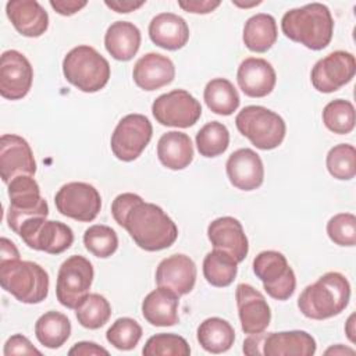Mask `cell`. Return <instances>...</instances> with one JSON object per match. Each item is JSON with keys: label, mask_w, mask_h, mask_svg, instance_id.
I'll return each instance as SVG.
<instances>
[{"label": "cell", "mask_w": 356, "mask_h": 356, "mask_svg": "<svg viewBox=\"0 0 356 356\" xmlns=\"http://www.w3.org/2000/svg\"><path fill=\"white\" fill-rule=\"evenodd\" d=\"M355 72V56L345 50H335L314 64L310 72V81L316 90L332 93L349 83Z\"/></svg>", "instance_id": "14"}, {"label": "cell", "mask_w": 356, "mask_h": 356, "mask_svg": "<svg viewBox=\"0 0 356 356\" xmlns=\"http://www.w3.org/2000/svg\"><path fill=\"white\" fill-rule=\"evenodd\" d=\"M152 135L153 127L146 115L128 114L118 121L111 134V152L121 161H134L146 149Z\"/></svg>", "instance_id": "11"}, {"label": "cell", "mask_w": 356, "mask_h": 356, "mask_svg": "<svg viewBox=\"0 0 356 356\" xmlns=\"http://www.w3.org/2000/svg\"><path fill=\"white\" fill-rule=\"evenodd\" d=\"M149 38L156 46L174 51L188 43L189 26L182 17L174 13H161L152 18Z\"/></svg>", "instance_id": "24"}, {"label": "cell", "mask_w": 356, "mask_h": 356, "mask_svg": "<svg viewBox=\"0 0 356 356\" xmlns=\"http://www.w3.org/2000/svg\"><path fill=\"white\" fill-rule=\"evenodd\" d=\"M349 299L350 284L348 278L338 271H328L302 291L298 298V307L307 318L325 320L341 314Z\"/></svg>", "instance_id": "3"}, {"label": "cell", "mask_w": 356, "mask_h": 356, "mask_svg": "<svg viewBox=\"0 0 356 356\" xmlns=\"http://www.w3.org/2000/svg\"><path fill=\"white\" fill-rule=\"evenodd\" d=\"M142 338V327L131 317L117 318L106 332V339L115 349L131 350Z\"/></svg>", "instance_id": "40"}, {"label": "cell", "mask_w": 356, "mask_h": 356, "mask_svg": "<svg viewBox=\"0 0 356 356\" xmlns=\"http://www.w3.org/2000/svg\"><path fill=\"white\" fill-rule=\"evenodd\" d=\"M196 337L206 352L217 355L231 349L235 341V330L224 318L209 317L197 327Z\"/></svg>", "instance_id": "30"}, {"label": "cell", "mask_w": 356, "mask_h": 356, "mask_svg": "<svg viewBox=\"0 0 356 356\" xmlns=\"http://www.w3.org/2000/svg\"><path fill=\"white\" fill-rule=\"evenodd\" d=\"M328 238L339 246L356 245V217L352 213H339L327 222Z\"/></svg>", "instance_id": "41"}, {"label": "cell", "mask_w": 356, "mask_h": 356, "mask_svg": "<svg viewBox=\"0 0 356 356\" xmlns=\"http://www.w3.org/2000/svg\"><path fill=\"white\" fill-rule=\"evenodd\" d=\"M236 81L246 96L266 97L275 86L277 74L267 60L248 57L238 67Z\"/></svg>", "instance_id": "21"}, {"label": "cell", "mask_w": 356, "mask_h": 356, "mask_svg": "<svg viewBox=\"0 0 356 356\" xmlns=\"http://www.w3.org/2000/svg\"><path fill=\"white\" fill-rule=\"evenodd\" d=\"M235 299L242 331L248 335L266 331L271 321V310L264 295L242 282L236 285Z\"/></svg>", "instance_id": "17"}, {"label": "cell", "mask_w": 356, "mask_h": 356, "mask_svg": "<svg viewBox=\"0 0 356 356\" xmlns=\"http://www.w3.org/2000/svg\"><path fill=\"white\" fill-rule=\"evenodd\" d=\"M134 82L143 90H156L170 85L175 78V67L171 58L160 53H146L134 65Z\"/></svg>", "instance_id": "22"}, {"label": "cell", "mask_w": 356, "mask_h": 356, "mask_svg": "<svg viewBox=\"0 0 356 356\" xmlns=\"http://www.w3.org/2000/svg\"><path fill=\"white\" fill-rule=\"evenodd\" d=\"M328 172L341 181H349L356 175V149L349 143H339L327 153Z\"/></svg>", "instance_id": "37"}, {"label": "cell", "mask_w": 356, "mask_h": 356, "mask_svg": "<svg viewBox=\"0 0 356 356\" xmlns=\"http://www.w3.org/2000/svg\"><path fill=\"white\" fill-rule=\"evenodd\" d=\"M142 353L145 356H188L191 355V348L181 335L160 332L146 341Z\"/></svg>", "instance_id": "39"}, {"label": "cell", "mask_w": 356, "mask_h": 356, "mask_svg": "<svg viewBox=\"0 0 356 356\" xmlns=\"http://www.w3.org/2000/svg\"><path fill=\"white\" fill-rule=\"evenodd\" d=\"M253 271L263 282L268 296L275 300L289 299L296 288V277L286 257L277 250H263L253 260Z\"/></svg>", "instance_id": "8"}, {"label": "cell", "mask_w": 356, "mask_h": 356, "mask_svg": "<svg viewBox=\"0 0 356 356\" xmlns=\"http://www.w3.org/2000/svg\"><path fill=\"white\" fill-rule=\"evenodd\" d=\"M325 128L338 135H346L355 128V107L349 100L335 99L323 108Z\"/></svg>", "instance_id": "36"}, {"label": "cell", "mask_w": 356, "mask_h": 356, "mask_svg": "<svg viewBox=\"0 0 356 356\" xmlns=\"http://www.w3.org/2000/svg\"><path fill=\"white\" fill-rule=\"evenodd\" d=\"M281 29L288 39L310 50H323L332 39L334 19L325 4L310 3L286 11Z\"/></svg>", "instance_id": "2"}, {"label": "cell", "mask_w": 356, "mask_h": 356, "mask_svg": "<svg viewBox=\"0 0 356 356\" xmlns=\"http://www.w3.org/2000/svg\"><path fill=\"white\" fill-rule=\"evenodd\" d=\"M267 332H257V334H249V337L243 341V353L249 356L254 355H263V343Z\"/></svg>", "instance_id": "47"}, {"label": "cell", "mask_w": 356, "mask_h": 356, "mask_svg": "<svg viewBox=\"0 0 356 356\" xmlns=\"http://www.w3.org/2000/svg\"><path fill=\"white\" fill-rule=\"evenodd\" d=\"M10 206L7 210V224L18 234L24 221L32 217H47L49 206L40 195L39 184L31 175H19L7 184Z\"/></svg>", "instance_id": "7"}, {"label": "cell", "mask_w": 356, "mask_h": 356, "mask_svg": "<svg viewBox=\"0 0 356 356\" xmlns=\"http://www.w3.org/2000/svg\"><path fill=\"white\" fill-rule=\"evenodd\" d=\"M207 238L214 249L229 253L238 263L243 261L249 252V242L239 220L224 216L213 220L207 227Z\"/></svg>", "instance_id": "20"}, {"label": "cell", "mask_w": 356, "mask_h": 356, "mask_svg": "<svg viewBox=\"0 0 356 356\" xmlns=\"http://www.w3.org/2000/svg\"><path fill=\"white\" fill-rule=\"evenodd\" d=\"M0 284L4 291L26 305L40 303L49 293V274L38 263L21 259L0 261Z\"/></svg>", "instance_id": "4"}, {"label": "cell", "mask_w": 356, "mask_h": 356, "mask_svg": "<svg viewBox=\"0 0 356 356\" xmlns=\"http://www.w3.org/2000/svg\"><path fill=\"white\" fill-rule=\"evenodd\" d=\"M225 171L229 182L241 191H254L264 181L263 161L249 147H242L231 153L225 164Z\"/></svg>", "instance_id": "19"}, {"label": "cell", "mask_w": 356, "mask_h": 356, "mask_svg": "<svg viewBox=\"0 0 356 356\" xmlns=\"http://www.w3.org/2000/svg\"><path fill=\"white\" fill-rule=\"evenodd\" d=\"M324 355H335V356H343V355H355V350L352 348H348V346H343L341 343L338 345H334L331 348H328Z\"/></svg>", "instance_id": "50"}, {"label": "cell", "mask_w": 356, "mask_h": 356, "mask_svg": "<svg viewBox=\"0 0 356 356\" xmlns=\"http://www.w3.org/2000/svg\"><path fill=\"white\" fill-rule=\"evenodd\" d=\"M179 296L168 288L159 286L149 292L142 302V314L154 327H171L179 323Z\"/></svg>", "instance_id": "26"}, {"label": "cell", "mask_w": 356, "mask_h": 356, "mask_svg": "<svg viewBox=\"0 0 356 356\" xmlns=\"http://www.w3.org/2000/svg\"><path fill=\"white\" fill-rule=\"evenodd\" d=\"M36 161L29 143L19 135L4 134L0 138V175L4 184L19 175L33 177Z\"/></svg>", "instance_id": "16"}, {"label": "cell", "mask_w": 356, "mask_h": 356, "mask_svg": "<svg viewBox=\"0 0 356 356\" xmlns=\"http://www.w3.org/2000/svg\"><path fill=\"white\" fill-rule=\"evenodd\" d=\"M203 99L206 106L218 115H231L239 107L241 99L235 86L225 78H214L207 82Z\"/></svg>", "instance_id": "32"}, {"label": "cell", "mask_w": 356, "mask_h": 356, "mask_svg": "<svg viewBox=\"0 0 356 356\" xmlns=\"http://www.w3.org/2000/svg\"><path fill=\"white\" fill-rule=\"evenodd\" d=\"M232 3L235 4V6H239V7H253V6H259V4H261V1L260 0H257V1H250V3H239L238 0H232Z\"/></svg>", "instance_id": "52"}, {"label": "cell", "mask_w": 356, "mask_h": 356, "mask_svg": "<svg viewBox=\"0 0 356 356\" xmlns=\"http://www.w3.org/2000/svg\"><path fill=\"white\" fill-rule=\"evenodd\" d=\"M75 316L82 327L88 330H97L108 321L111 316V306L103 295L88 293L75 307Z\"/></svg>", "instance_id": "34"}, {"label": "cell", "mask_w": 356, "mask_h": 356, "mask_svg": "<svg viewBox=\"0 0 356 356\" xmlns=\"http://www.w3.org/2000/svg\"><path fill=\"white\" fill-rule=\"evenodd\" d=\"M152 113L156 121L164 127L189 128L200 118L202 106L188 90L174 89L153 102Z\"/></svg>", "instance_id": "12"}, {"label": "cell", "mask_w": 356, "mask_h": 356, "mask_svg": "<svg viewBox=\"0 0 356 356\" xmlns=\"http://www.w3.org/2000/svg\"><path fill=\"white\" fill-rule=\"evenodd\" d=\"M157 157L170 170H184L193 160V146L185 132L170 131L160 136L157 142Z\"/></svg>", "instance_id": "28"}, {"label": "cell", "mask_w": 356, "mask_h": 356, "mask_svg": "<svg viewBox=\"0 0 356 356\" xmlns=\"http://www.w3.org/2000/svg\"><path fill=\"white\" fill-rule=\"evenodd\" d=\"M142 197L136 193H131V192H125V193H121L118 195L113 203H111V214L115 220V222L122 227V222H124V218L127 216V213L129 211V209L138 202L140 200Z\"/></svg>", "instance_id": "43"}, {"label": "cell", "mask_w": 356, "mask_h": 356, "mask_svg": "<svg viewBox=\"0 0 356 356\" xmlns=\"http://www.w3.org/2000/svg\"><path fill=\"white\" fill-rule=\"evenodd\" d=\"M13 259H19V252L14 242L3 236L0 239V261H7Z\"/></svg>", "instance_id": "49"}, {"label": "cell", "mask_w": 356, "mask_h": 356, "mask_svg": "<svg viewBox=\"0 0 356 356\" xmlns=\"http://www.w3.org/2000/svg\"><path fill=\"white\" fill-rule=\"evenodd\" d=\"M33 68L18 50H6L0 57V95L8 100H19L32 88Z\"/></svg>", "instance_id": "15"}, {"label": "cell", "mask_w": 356, "mask_h": 356, "mask_svg": "<svg viewBox=\"0 0 356 356\" xmlns=\"http://www.w3.org/2000/svg\"><path fill=\"white\" fill-rule=\"evenodd\" d=\"M196 264L182 253L163 259L156 268V284L175 292L178 296L189 293L196 282Z\"/></svg>", "instance_id": "18"}, {"label": "cell", "mask_w": 356, "mask_h": 356, "mask_svg": "<svg viewBox=\"0 0 356 356\" xmlns=\"http://www.w3.org/2000/svg\"><path fill=\"white\" fill-rule=\"evenodd\" d=\"M345 332H346L349 341L352 343H355V341H356V337H355V334H356V331H355V314L349 316V318L346 321V325H345Z\"/></svg>", "instance_id": "51"}, {"label": "cell", "mask_w": 356, "mask_h": 356, "mask_svg": "<svg viewBox=\"0 0 356 356\" xmlns=\"http://www.w3.org/2000/svg\"><path fill=\"white\" fill-rule=\"evenodd\" d=\"M93 277V266L86 257L81 254L70 256L63 261L57 273V300L67 309H75L89 293Z\"/></svg>", "instance_id": "9"}, {"label": "cell", "mask_w": 356, "mask_h": 356, "mask_svg": "<svg viewBox=\"0 0 356 356\" xmlns=\"http://www.w3.org/2000/svg\"><path fill=\"white\" fill-rule=\"evenodd\" d=\"M63 74L79 90L95 93L107 85L110 79V64L95 47L81 44L65 54Z\"/></svg>", "instance_id": "5"}, {"label": "cell", "mask_w": 356, "mask_h": 356, "mask_svg": "<svg viewBox=\"0 0 356 356\" xmlns=\"http://www.w3.org/2000/svg\"><path fill=\"white\" fill-rule=\"evenodd\" d=\"M316 349V339L300 330L267 332L263 343L264 356H312Z\"/></svg>", "instance_id": "25"}, {"label": "cell", "mask_w": 356, "mask_h": 356, "mask_svg": "<svg viewBox=\"0 0 356 356\" xmlns=\"http://www.w3.org/2000/svg\"><path fill=\"white\" fill-rule=\"evenodd\" d=\"M83 245L93 256L107 259L115 253L118 248V236L111 227L95 224L83 232Z\"/></svg>", "instance_id": "38"}, {"label": "cell", "mask_w": 356, "mask_h": 356, "mask_svg": "<svg viewBox=\"0 0 356 356\" xmlns=\"http://www.w3.org/2000/svg\"><path fill=\"white\" fill-rule=\"evenodd\" d=\"M70 356H96V355H108V350L96 342L82 341L74 343V346L68 350Z\"/></svg>", "instance_id": "45"}, {"label": "cell", "mask_w": 356, "mask_h": 356, "mask_svg": "<svg viewBox=\"0 0 356 356\" xmlns=\"http://www.w3.org/2000/svg\"><path fill=\"white\" fill-rule=\"evenodd\" d=\"M104 46L113 58L129 61L140 47V31L129 21H115L106 31Z\"/></svg>", "instance_id": "27"}, {"label": "cell", "mask_w": 356, "mask_h": 356, "mask_svg": "<svg viewBox=\"0 0 356 356\" xmlns=\"http://www.w3.org/2000/svg\"><path fill=\"white\" fill-rule=\"evenodd\" d=\"M104 4L108 8L117 11V13H131V11L142 7L145 4V1H131V0H124V1H121V0H111V1H108V0H106Z\"/></svg>", "instance_id": "48"}, {"label": "cell", "mask_w": 356, "mask_h": 356, "mask_svg": "<svg viewBox=\"0 0 356 356\" xmlns=\"http://www.w3.org/2000/svg\"><path fill=\"white\" fill-rule=\"evenodd\" d=\"M3 353H4V356H13V355H38V356H40L42 355V352L39 349H36L32 345V342L22 334L11 335L4 343Z\"/></svg>", "instance_id": "42"}, {"label": "cell", "mask_w": 356, "mask_h": 356, "mask_svg": "<svg viewBox=\"0 0 356 356\" xmlns=\"http://www.w3.org/2000/svg\"><path fill=\"white\" fill-rule=\"evenodd\" d=\"M6 14L17 32L26 38H39L49 28V14L36 0L8 1Z\"/></svg>", "instance_id": "23"}, {"label": "cell", "mask_w": 356, "mask_h": 356, "mask_svg": "<svg viewBox=\"0 0 356 356\" xmlns=\"http://www.w3.org/2000/svg\"><path fill=\"white\" fill-rule=\"evenodd\" d=\"M54 203L60 214L81 222L93 221L102 209L99 191L86 182L63 185L54 196Z\"/></svg>", "instance_id": "13"}, {"label": "cell", "mask_w": 356, "mask_h": 356, "mask_svg": "<svg viewBox=\"0 0 356 356\" xmlns=\"http://www.w3.org/2000/svg\"><path fill=\"white\" fill-rule=\"evenodd\" d=\"M18 235L31 249L49 254H60L74 242V232L67 224L46 217L28 218L19 227Z\"/></svg>", "instance_id": "10"}, {"label": "cell", "mask_w": 356, "mask_h": 356, "mask_svg": "<svg viewBox=\"0 0 356 356\" xmlns=\"http://www.w3.org/2000/svg\"><path fill=\"white\" fill-rule=\"evenodd\" d=\"M238 131L260 150L278 147L286 132L282 117L263 106H246L235 117Z\"/></svg>", "instance_id": "6"}, {"label": "cell", "mask_w": 356, "mask_h": 356, "mask_svg": "<svg viewBox=\"0 0 356 356\" xmlns=\"http://www.w3.org/2000/svg\"><path fill=\"white\" fill-rule=\"evenodd\" d=\"M277 22L270 14L259 13L245 22L242 39L250 51L266 53L277 42Z\"/></svg>", "instance_id": "29"}, {"label": "cell", "mask_w": 356, "mask_h": 356, "mask_svg": "<svg viewBox=\"0 0 356 356\" xmlns=\"http://www.w3.org/2000/svg\"><path fill=\"white\" fill-rule=\"evenodd\" d=\"M35 335L43 346L58 349L71 335L70 318L56 310L46 312L35 323Z\"/></svg>", "instance_id": "31"}, {"label": "cell", "mask_w": 356, "mask_h": 356, "mask_svg": "<svg viewBox=\"0 0 356 356\" xmlns=\"http://www.w3.org/2000/svg\"><path fill=\"white\" fill-rule=\"evenodd\" d=\"M221 1L218 0H179L178 6L186 13L192 14H209L214 11Z\"/></svg>", "instance_id": "44"}, {"label": "cell", "mask_w": 356, "mask_h": 356, "mask_svg": "<svg viewBox=\"0 0 356 356\" xmlns=\"http://www.w3.org/2000/svg\"><path fill=\"white\" fill-rule=\"evenodd\" d=\"M238 273V261L227 252L214 249L203 259V275L206 281L217 288L228 286Z\"/></svg>", "instance_id": "33"}, {"label": "cell", "mask_w": 356, "mask_h": 356, "mask_svg": "<svg viewBox=\"0 0 356 356\" xmlns=\"http://www.w3.org/2000/svg\"><path fill=\"white\" fill-rule=\"evenodd\" d=\"M228 145L229 131L222 122H207L196 134V147L203 157H217L227 150Z\"/></svg>", "instance_id": "35"}, {"label": "cell", "mask_w": 356, "mask_h": 356, "mask_svg": "<svg viewBox=\"0 0 356 356\" xmlns=\"http://www.w3.org/2000/svg\"><path fill=\"white\" fill-rule=\"evenodd\" d=\"M88 1L85 0H50V6L56 13L64 17H70L81 11Z\"/></svg>", "instance_id": "46"}, {"label": "cell", "mask_w": 356, "mask_h": 356, "mask_svg": "<svg viewBox=\"0 0 356 356\" xmlns=\"http://www.w3.org/2000/svg\"><path fill=\"white\" fill-rule=\"evenodd\" d=\"M122 228L134 242L146 252L170 248L178 238V228L167 213L157 204L138 200L127 213Z\"/></svg>", "instance_id": "1"}]
</instances>
